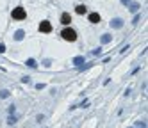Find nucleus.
Listing matches in <instances>:
<instances>
[{
    "label": "nucleus",
    "instance_id": "obj_3",
    "mask_svg": "<svg viewBox=\"0 0 148 128\" xmlns=\"http://www.w3.org/2000/svg\"><path fill=\"white\" fill-rule=\"evenodd\" d=\"M39 30H41V32H45V34L52 32V25H50V21H41V23H39Z\"/></svg>",
    "mask_w": 148,
    "mask_h": 128
},
{
    "label": "nucleus",
    "instance_id": "obj_6",
    "mask_svg": "<svg viewBox=\"0 0 148 128\" xmlns=\"http://www.w3.org/2000/svg\"><path fill=\"white\" fill-rule=\"evenodd\" d=\"M75 13L77 14H86V5H77L75 7Z\"/></svg>",
    "mask_w": 148,
    "mask_h": 128
},
{
    "label": "nucleus",
    "instance_id": "obj_8",
    "mask_svg": "<svg viewBox=\"0 0 148 128\" xmlns=\"http://www.w3.org/2000/svg\"><path fill=\"white\" fill-rule=\"evenodd\" d=\"M14 37H16V39H22V37H23V30H18L16 34H14Z\"/></svg>",
    "mask_w": 148,
    "mask_h": 128
},
{
    "label": "nucleus",
    "instance_id": "obj_5",
    "mask_svg": "<svg viewBox=\"0 0 148 128\" xmlns=\"http://www.w3.org/2000/svg\"><path fill=\"white\" fill-rule=\"evenodd\" d=\"M89 21H91V23H98V21H100V14L98 13H91L89 14Z\"/></svg>",
    "mask_w": 148,
    "mask_h": 128
},
{
    "label": "nucleus",
    "instance_id": "obj_10",
    "mask_svg": "<svg viewBox=\"0 0 148 128\" xmlns=\"http://www.w3.org/2000/svg\"><path fill=\"white\" fill-rule=\"evenodd\" d=\"M5 52V45H0V53H4Z\"/></svg>",
    "mask_w": 148,
    "mask_h": 128
},
{
    "label": "nucleus",
    "instance_id": "obj_7",
    "mask_svg": "<svg viewBox=\"0 0 148 128\" xmlns=\"http://www.w3.org/2000/svg\"><path fill=\"white\" fill-rule=\"evenodd\" d=\"M123 23H121V20H112L111 21V27H116V29H118V27H121Z\"/></svg>",
    "mask_w": 148,
    "mask_h": 128
},
{
    "label": "nucleus",
    "instance_id": "obj_2",
    "mask_svg": "<svg viewBox=\"0 0 148 128\" xmlns=\"http://www.w3.org/2000/svg\"><path fill=\"white\" fill-rule=\"evenodd\" d=\"M11 16H13V20H25L27 13H25L23 7H14V11L11 13Z\"/></svg>",
    "mask_w": 148,
    "mask_h": 128
},
{
    "label": "nucleus",
    "instance_id": "obj_9",
    "mask_svg": "<svg viewBox=\"0 0 148 128\" xmlns=\"http://www.w3.org/2000/svg\"><path fill=\"white\" fill-rule=\"evenodd\" d=\"M27 64H29L30 68H36V61H34V59H29V61H27Z\"/></svg>",
    "mask_w": 148,
    "mask_h": 128
},
{
    "label": "nucleus",
    "instance_id": "obj_1",
    "mask_svg": "<svg viewBox=\"0 0 148 128\" xmlns=\"http://www.w3.org/2000/svg\"><path fill=\"white\" fill-rule=\"evenodd\" d=\"M61 36H62V39H64V41H75L77 39V32L75 30H73V29H70V27H66L64 30H62L61 32Z\"/></svg>",
    "mask_w": 148,
    "mask_h": 128
},
{
    "label": "nucleus",
    "instance_id": "obj_4",
    "mask_svg": "<svg viewBox=\"0 0 148 128\" xmlns=\"http://www.w3.org/2000/svg\"><path fill=\"white\" fill-rule=\"evenodd\" d=\"M61 23H62V25H70V23H71V16H70L68 13H62V16H61Z\"/></svg>",
    "mask_w": 148,
    "mask_h": 128
}]
</instances>
